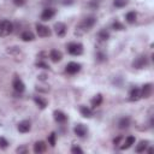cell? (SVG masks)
Wrapping results in <instances>:
<instances>
[{
    "instance_id": "obj_1",
    "label": "cell",
    "mask_w": 154,
    "mask_h": 154,
    "mask_svg": "<svg viewBox=\"0 0 154 154\" xmlns=\"http://www.w3.org/2000/svg\"><path fill=\"white\" fill-rule=\"evenodd\" d=\"M95 17H87V18H84L82 22H81V24L78 25V28H77V30H81L82 32H84V31H88L94 24H95Z\"/></svg>"
},
{
    "instance_id": "obj_2",
    "label": "cell",
    "mask_w": 154,
    "mask_h": 154,
    "mask_svg": "<svg viewBox=\"0 0 154 154\" xmlns=\"http://www.w3.org/2000/svg\"><path fill=\"white\" fill-rule=\"evenodd\" d=\"M13 30V24L5 19V20H1L0 22V36H7L8 34H11Z\"/></svg>"
},
{
    "instance_id": "obj_3",
    "label": "cell",
    "mask_w": 154,
    "mask_h": 154,
    "mask_svg": "<svg viewBox=\"0 0 154 154\" xmlns=\"http://www.w3.org/2000/svg\"><path fill=\"white\" fill-rule=\"evenodd\" d=\"M67 52L72 55H81L83 53V46L77 42H72L67 45Z\"/></svg>"
},
{
    "instance_id": "obj_4",
    "label": "cell",
    "mask_w": 154,
    "mask_h": 154,
    "mask_svg": "<svg viewBox=\"0 0 154 154\" xmlns=\"http://www.w3.org/2000/svg\"><path fill=\"white\" fill-rule=\"evenodd\" d=\"M147 64H148L147 57H146V55H138V57L134 60L132 66H134L135 69H143L144 66H147Z\"/></svg>"
},
{
    "instance_id": "obj_5",
    "label": "cell",
    "mask_w": 154,
    "mask_h": 154,
    "mask_svg": "<svg viewBox=\"0 0 154 154\" xmlns=\"http://www.w3.org/2000/svg\"><path fill=\"white\" fill-rule=\"evenodd\" d=\"M36 31H37V35L40 37H48L51 36V29L46 25H42V24H37L36 25Z\"/></svg>"
},
{
    "instance_id": "obj_6",
    "label": "cell",
    "mask_w": 154,
    "mask_h": 154,
    "mask_svg": "<svg viewBox=\"0 0 154 154\" xmlns=\"http://www.w3.org/2000/svg\"><path fill=\"white\" fill-rule=\"evenodd\" d=\"M66 72L67 73H70V75H75V73H77L79 70H81V64H78V63H75V61H71V63H69L67 65H66Z\"/></svg>"
},
{
    "instance_id": "obj_7",
    "label": "cell",
    "mask_w": 154,
    "mask_h": 154,
    "mask_svg": "<svg viewBox=\"0 0 154 154\" xmlns=\"http://www.w3.org/2000/svg\"><path fill=\"white\" fill-rule=\"evenodd\" d=\"M55 14V10L52 8V7H46L42 13H41V19L42 20H49L51 18H53Z\"/></svg>"
},
{
    "instance_id": "obj_8",
    "label": "cell",
    "mask_w": 154,
    "mask_h": 154,
    "mask_svg": "<svg viewBox=\"0 0 154 154\" xmlns=\"http://www.w3.org/2000/svg\"><path fill=\"white\" fill-rule=\"evenodd\" d=\"M12 85H13V89L18 93H23L24 89H25V85H24V83L22 82V79L19 77H14V79L12 82Z\"/></svg>"
},
{
    "instance_id": "obj_9",
    "label": "cell",
    "mask_w": 154,
    "mask_h": 154,
    "mask_svg": "<svg viewBox=\"0 0 154 154\" xmlns=\"http://www.w3.org/2000/svg\"><path fill=\"white\" fill-rule=\"evenodd\" d=\"M54 31H55V34L58 36H64L65 32H66V25L64 23H61V22H58L54 25Z\"/></svg>"
},
{
    "instance_id": "obj_10",
    "label": "cell",
    "mask_w": 154,
    "mask_h": 154,
    "mask_svg": "<svg viewBox=\"0 0 154 154\" xmlns=\"http://www.w3.org/2000/svg\"><path fill=\"white\" fill-rule=\"evenodd\" d=\"M152 90H153V87H152L150 83L144 84L141 89V97H149L150 94H152Z\"/></svg>"
},
{
    "instance_id": "obj_11",
    "label": "cell",
    "mask_w": 154,
    "mask_h": 154,
    "mask_svg": "<svg viewBox=\"0 0 154 154\" xmlns=\"http://www.w3.org/2000/svg\"><path fill=\"white\" fill-rule=\"evenodd\" d=\"M75 134L78 136V137H84L87 135V128L83 125V124H77L75 126Z\"/></svg>"
},
{
    "instance_id": "obj_12",
    "label": "cell",
    "mask_w": 154,
    "mask_h": 154,
    "mask_svg": "<svg viewBox=\"0 0 154 154\" xmlns=\"http://www.w3.org/2000/svg\"><path fill=\"white\" fill-rule=\"evenodd\" d=\"M46 148H47V146H46V143L42 142V141H37V142L34 144V152H35L36 154H41V153L46 152Z\"/></svg>"
},
{
    "instance_id": "obj_13",
    "label": "cell",
    "mask_w": 154,
    "mask_h": 154,
    "mask_svg": "<svg viewBox=\"0 0 154 154\" xmlns=\"http://www.w3.org/2000/svg\"><path fill=\"white\" fill-rule=\"evenodd\" d=\"M49 58L52 59V61L58 63V61H60V60H61L63 54H61V52H59V51H57V49H52V51H51V53H49Z\"/></svg>"
},
{
    "instance_id": "obj_14",
    "label": "cell",
    "mask_w": 154,
    "mask_h": 154,
    "mask_svg": "<svg viewBox=\"0 0 154 154\" xmlns=\"http://www.w3.org/2000/svg\"><path fill=\"white\" fill-rule=\"evenodd\" d=\"M53 114H54L55 122H58V123H65L66 119H67V117L65 116V113H63L61 111H54Z\"/></svg>"
},
{
    "instance_id": "obj_15",
    "label": "cell",
    "mask_w": 154,
    "mask_h": 154,
    "mask_svg": "<svg viewBox=\"0 0 154 154\" xmlns=\"http://www.w3.org/2000/svg\"><path fill=\"white\" fill-rule=\"evenodd\" d=\"M140 99H141V89H138V88L131 89V91H130V100L131 101H137Z\"/></svg>"
},
{
    "instance_id": "obj_16",
    "label": "cell",
    "mask_w": 154,
    "mask_h": 154,
    "mask_svg": "<svg viewBox=\"0 0 154 154\" xmlns=\"http://www.w3.org/2000/svg\"><path fill=\"white\" fill-rule=\"evenodd\" d=\"M18 130L20 132H28L30 130V123L28 120H23L18 124Z\"/></svg>"
},
{
    "instance_id": "obj_17",
    "label": "cell",
    "mask_w": 154,
    "mask_h": 154,
    "mask_svg": "<svg viewBox=\"0 0 154 154\" xmlns=\"http://www.w3.org/2000/svg\"><path fill=\"white\" fill-rule=\"evenodd\" d=\"M134 143H135V137H134V136H128V137L125 138V142L123 143V146H122L120 148H122V149H128V148H130Z\"/></svg>"
},
{
    "instance_id": "obj_18",
    "label": "cell",
    "mask_w": 154,
    "mask_h": 154,
    "mask_svg": "<svg viewBox=\"0 0 154 154\" xmlns=\"http://www.w3.org/2000/svg\"><path fill=\"white\" fill-rule=\"evenodd\" d=\"M79 111H81L82 116H83V117H85V118H90V117L93 116L91 109H90V108H88L87 106H81V107H79Z\"/></svg>"
},
{
    "instance_id": "obj_19",
    "label": "cell",
    "mask_w": 154,
    "mask_h": 154,
    "mask_svg": "<svg viewBox=\"0 0 154 154\" xmlns=\"http://www.w3.org/2000/svg\"><path fill=\"white\" fill-rule=\"evenodd\" d=\"M129 125H130V118H129V117L122 118V119L119 120V123H118V126H119L120 129H126V128H129Z\"/></svg>"
},
{
    "instance_id": "obj_20",
    "label": "cell",
    "mask_w": 154,
    "mask_h": 154,
    "mask_svg": "<svg viewBox=\"0 0 154 154\" xmlns=\"http://www.w3.org/2000/svg\"><path fill=\"white\" fill-rule=\"evenodd\" d=\"M20 37H22L23 41H26V42H28V41H32V40H34V34H32L31 31L26 30V31H23V32H22V36H20Z\"/></svg>"
},
{
    "instance_id": "obj_21",
    "label": "cell",
    "mask_w": 154,
    "mask_h": 154,
    "mask_svg": "<svg viewBox=\"0 0 154 154\" xmlns=\"http://www.w3.org/2000/svg\"><path fill=\"white\" fill-rule=\"evenodd\" d=\"M147 147H148V141H141L136 146V152L137 153H142V152H144L147 149Z\"/></svg>"
},
{
    "instance_id": "obj_22",
    "label": "cell",
    "mask_w": 154,
    "mask_h": 154,
    "mask_svg": "<svg viewBox=\"0 0 154 154\" xmlns=\"http://www.w3.org/2000/svg\"><path fill=\"white\" fill-rule=\"evenodd\" d=\"M97 37H99V40H100V41H105V40H107V38L109 37V32H108L106 29H102V30H100V31H99Z\"/></svg>"
},
{
    "instance_id": "obj_23",
    "label": "cell",
    "mask_w": 154,
    "mask_h": 154,
    "mask_svg": "<svg viewBox=\"0 0 154 154\" xmlns=\"http://www.w3.org/2000/svg\"><path fill=\"white\" fill-rule=\"evenodd\" d=\"M126 22L128 23H130V24H132V23H135V20H136V13L135 12H128L126 13Z\"/></svg>"
},
{
    "instance_id": "obj_24",
    "label": "cell",
    "mask_w": 154,
    "mask_h": 154,
    "mask_svg": "<svg viewBox=\"0 0 154 154\" xmlns=\"http://www.w3.org/2000/svg\"><path fill=\"white\" fill-rule=\"evenodd\" d=\"M34 100H35L36 105H37L40 108H45V107L47 106V102H46V100H43V99H42V97H40V96H38V97L36 96Z\"/></svg>"
},
{
    "instance_id": "obj_25",
    "label": "cell",
    "mask_w": 154,
    "mask_h": 154,
    "mask_svg": "<svg viewBox=\"0 0 154 154\" xmlns=\"http://www.w3.org/2000/svg\"><path fill=\"white\" fill-rule=\"evenodd\" d=\"M101 102H102V96L99 94V95H96V96L91 100V106H93V107H97Z\"/></svg>"
},
{
    "instance_id": "obj_26",
    "label": "cell",
    "mask_w": 154,
    "mask_h": 154,
    "mask_svg": "<svg viewBox=\"0 0 154 154\" xmlns=\"http://www.w3.org/2000/svg\"><path fill=\"white\" fill-rule=\"evenodd\" d=\"M113 4H114L116 7H123V6H125L128 4V1L126 0H114Z\"/></svg>"
},
{
    "instance_id": "obj_27",
    "label": "cell",
    "mask_w": 154,
    "mask_h": 154,
    "mask_svg": "<svg viewBox=\"0 0 154 154\" xmlns=\"http://www.w3.org/2000/svg\"><path fill=\"white\" fill-rule=\"evenodd\" d=\"M48 142L51 143L52 147L55 146V134H54V132H52V134L49 135V137H48Z\"/></svg>"
},
{
    "instance_id": "obj_28",
    "label": "cell",
    "mask_w": 154,
    "mask_h": 154,
    "mask_svg": "<svg viewBox=\"0 0 154 154\" xmlns=\"http://www.w3.org/2000/svg\"><path fill=\"white\" fill-rule=\"evenodd\" d=\"M112 28H113L114 30H123V29H124L123 24H120L119 22H114V23L112 24Z\"/></svg>"
},
{
    "instance_id": "obj_29",
    "label": "cell",
    "mask_w": 154,
    "mask_h": 154,
    "mask_svg": "<svg viewBox=\"0 0 154 154\" xmlns=\"http://www.w3.org/2000/svg\"><path fill=\"white\" fill-rule=\"evenodd\" d=\"M7 146H8V142L4 137H0V148L5 149V148H7Z\"/></svg>"
},
{
    "instance_id": "obj_30",
    "label": "cell",
    "mask_w": 154,
    "mask_h": 154,
    "mask_svg": "<svg viewBox=\"0 0 154 154\" xmlns=\"http://www.w3.org/2000/svg\"><path fill=\"white\" fill-rule=\"evenodd\" d=\"M71 152H72L73 154H77V153H78V154H82V153H83V150H82L79 147H77V146L72 147V148H71Z\"/></svg>"
},
{
    "instance_id": "obj_31",
    "label": "cell",
    "mask_w": 154,
    "mask_h": 154,
    "mask_svg": "<svg viewBox=\"0 0 154 154\" xmlns=\"http://www.w3.org/2000/svg\"><path fill=\"white\" fill-rule=\"evenodd\" d=\"M16 6H23L25 4V0H12Z\"/></svg>"
},
{
    "instance_id": "obj_32",
    "label": "cell",
    "mask_w": 154,
    "mask_h": 154,
    "mask_svg": "<svg viewBox=\"0 0 154 154\" xmlns=\"http://www.w3.org/2000/svg\"><path fill=\"white\" fill-rule=\"evenodd\" d=\"M36 65H37L38 67H42V69H48V65H47L46 63H42V61H38Z\"/></svg>"
},
{
    "instance_id": "obj_33",
    "label": "cell",
    "mask_w": 154,
    "mask_h": 154,
    "mask_svg": "<svg viewBox=\"0 0 154 154\" xmlns=\"http://www.w3.org/2000/svg\"><path fill=\"white\" fill-rule=\"evenodd\" d=\"M26 150H28V149H26V147H19V148H17V149H16V152H17V153H26Z\"/></svg>"
},
{
    "instance_id": "obj_34",
    "label": "cell",
    "mask_w": 154,
    "mask_h": 154,
    "mask_svg": "<svg viewBox=\"0 0 154 154\" xmlns=\"http://www.w3.org/2000/svg\"><path fill=\"white\" fill-rule=\"evenodd\" d=\"M61 2H63L64 5H71V4L73 2V0H63Z\"/></svg>"
}]
</instances>
